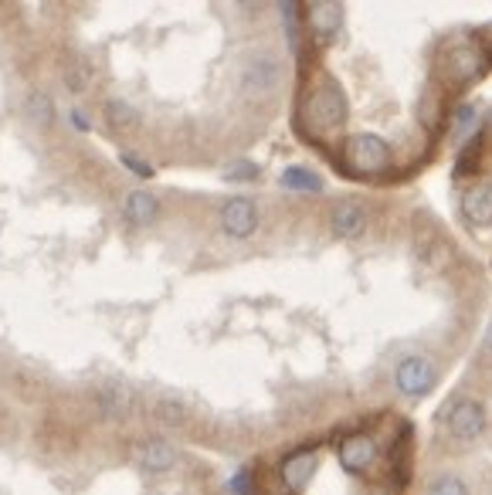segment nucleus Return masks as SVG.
I'll return each mask as SVG.
<instances>
[{"mask_svg": "<svg viewBox=\"0 0 492 495\" xmlns=\"http://www.w3.org/2000/svg\"><path fill=\"white\" fill-rule=\"evenodd\" d=\"M391 146L384 140H377L374 133H357L347 142V167L357 177H377V173L391 170Z\"/></svg>", "mask_w": 492, "mask_h": 495, "instance_id": "nucleus-1", "label": "nucleus"}, {"mask_svg": "<svg viewBox=\"0 0 492 495\" xmlns=\"http://www.w3.org/2000/svg\"><path fill=\"white\" fill-rule=\"evenodd\" d=\"M347 119V102L339 96L337 86H323L316 88L306 105H302V123L316 129H339Z\"/></svg>", "mask_w": 492, "mask_h": 495, "instance_id": "nucleus-2", "label": "nucleus"}, {"mask_svg": "<svg viewBox=\"0 0 492 495\" xmlns=\"http://www.w3.org/2000/svg\"><path fill=\"white\" fill-rule=\"evenodd\" d=\"M486 69V61L478 55L476 48H469V44H451L445 48V55H441V78L449 82V86H469L472 78H478Z\"/></svg>", "mask_w": 492, "mask_h": 495, "instance_id": "nucleus-3", "label": "nucleus"}, {"mask_svg": "<svg viewBox=\"0 0 492 495\" xmlns=\"http://www.w3.org/2000/svg\"><path fill=\"white\" fill-rule=\"evenodd\" d=\"M282 82V69L279 61L272 55H252L245 61V69H241V88L255 96V99H262V96H272Z\"/></svg>", "mask_w": 492, "mask_h": 495, "instance_id": "nucleus-4", "label": "nucleus"}, {"mask_svg": "<svg viewBox=\"0 0 492 495\" xmlns=\"http://www.w3.org/2000/svg\"><path fill=\"white\" fill-rule=\"evenodd\" d=\"M435 363L428 360V356L414 353V356H404L401 363H397V373H394V383H397V390L408 397H422L428 394L432 387H435Z\"/></svg>", "mask_w": 492, "mask_h": 495, "instance_id": "nucleus-5", "label": "nucleus"}, {"mask_svg": "<svg viewBox=\"0 0 492 495\" xmlns=\"http://www.w3.org/2000/svg\"><path fill=\"white\" fill-rule=\"evenodd\" d=\"M445 425H449L451 438L476 441L482 435V427H486V408L478 400H472V397H462V400H455L449 408Z\"/></svg>", "mask_w": 492, "mask_h": 495, "instance_id": "nucleus-6", "label": "nucleus"}, {"mask_svg": "<svg viewBox=\"0 0 492 495\" xmlns=\"http://www.w3.org/2000/svg\"><path fill=\"white\" fill-rule=\"evenodd\" d=\"M221 227L231 238H252L258 227V207L248 197H231L221 207Z\"/></svg>", "mask_w": 492, "mask_h": 495, "instance_id": "nucleus-7", "label": "nucleus"}, {"mask_svg": "<svg viewBox=\"0 0 492 495\" xmlns=\"http://www.w3.org/2000/svg\"><path fill=\"white\" fill-rule=\"evenodd\" d=\"M377 454H380V448L370 435H350V438L339 445V462H343V468L353 472V475H370Z\"/></svg>", "mask_w": 492, "mask_h": 495, "instance_id": "nucleus-8", "label": "nucleus"}, {"mask_svg": "<svg viewBox=\"0 0 492 495\" xmlns=\"http://www.w3.org/2000/svg\"><path fill=\"white\" fill-rule=\"evenodd\" d=\"M312 472H316V452H312V448H302V452L289 454V458L282 462V485H285L289 492H302L306 481L312 479Z\"/></svg>", "mask_w": 492, "mask_h": 495, "instance_id": "nucleus-9", "label": "nucleus"}, {"mask_svg": "<svg viewBox=\"0 0 492 495\" xmlns=\"http://www.w3.org/2000/svg\"><path fill=\"white\" fill-rule=\"evenodd\" d=\"M136 462H140L143 472L160 475V472H170V468L177 465V452H173V445H167V441L150 438L136 448Z\"/></svg>", "mask_w": 492, "mask_h": 495, "instance_id": "nucleus-10", "label": "nucleus"}, {"mask_svg": "<svg viewBox=\"0 0 492 495\" xmlns=\"http://www.w3.org/2000/svg\"><path fill=\"white\" fill-rule=\"evenodd\" d=\"M462 214H465V221L476 227L492 225V184L472 187V190L462 197Z\"/></svg>", "mask_w": 492, "mask_h": 495, "instance_id": "nucleus-11", "label": "nucleus"}, {"mask_svg": "<svg viewBox=\"0 0 492 495\" xmlns=\"http://www.w3.org/2000/svg\"><path fill=\"white\" fill-rule=\"evenodd\" d=\"M310 28L316 34V41H330L343 28V7L339 4H312Z\"/></svg>", "mask_w": 492, "mask_h": 495, "instance_id": "nucleus-12", "label": "nucleus"}, {"mask_svg": "<svg viewBox=\"0 0 492 495\" xmlns=\"http://www.w3.org/2000/svg\"><path fill=\"white\" fill-rule=\"evenodd\" d=\"M123 214H126L129 225H153L156 214H160V200L153 194H146V190H133L123 200Z\"/></svg>", "mask_w": 492, "mask_h": 495, "instance_id": "nucleus-13", "label": "nucleus"}, {"mask_svg": "<svg viewBox=\"0 0 492 495\" xmlns=\"http://www.w3.org/2000/svg\"><path fill=\"white\" fill-rule=\"evenodd\" d=\"M367 227V214L360 204H353V200H343L337 204V211H333V231L343 234V238H360Z\"/></svg>", "mask_w": 492, "mask_h": 495, "instance_id": "nucleus-14", "label": "nucleus"}, {"mask_svg": "<svg viewBox=\"0 0 492 495\" xmlns=\"http://www.w3.org/2000/svg\"><path fill=\"white\" fill-rule=\"evenodd\" d=\"M482 142H486V136L478 133V136H472V140H469L462 150H459L455 177H472V173H478V167H482Z\"/></svg>", "mask_w": 492, "mask_h": 495, "instance_id": "nucleus-15", "label": "nucleus"}, {"mask_svg": "<svg viewBox=\"0 0 492 495\" xmlns=\"http://www.w3.org/2000/svg\"><path fill=\"white\" fill-rule=\"evenodd\" d=\"M282 187H289V190H323V177L320 173L306 170V167H289V170L282 173Z\"/></svg>", "mask_w": 492, "mask_h": 495, "instance_id": "nucleus-16", "label": "nucleus"}, {"mask_svg": "<svg viewBox=\"0 0 492 495\" xmlns=\"http://www.w3.org/2000/svg\"><path fill=\"white\" fill-rule=\"evenodd\" d=\"M106 119H109V126L113 129H129L140 123V113H136L129 102L116 99V102H106Z\"/></svg>", "mask_w": 492, "mask_h": 495, "instance_id": "nucleus-17", "label": "nucleus"}, {"mask_svg": "<svg viewBox=\"0 0 492 495\" xmlns=\"http://www.w3.org/2000/svg\"><path fill=\"white\" fill-rule=\"evenodd\" d=\"M24 109H28L31 119H34V123H42V126H48V123L55 119V109H51V99H48L44 92H31L28 102H24Z\"/></svg>", "mask_w": 492, "mask_h": 495, "instance_id": "nucleus-18", "label": "nucleus"}, {"mask_svg": "<svg viewBox=\"0 0 492 495\" xmlns=\"http://www.w3.org/2000/svg\"><path fill=\"white\" fill-rule=\"evenodd\" d=\"M156 417L163 421V425H183L187 421V408H183L181 400H170V397H163V400H156Z\"/></svg>", "mask_w": 492, "mask_h": 495, "instance_id": "nucleus-19", "label": "nucleus"}, {"mask_svg": "<svg viewBox=\"0 0 492 495\" xmlns=\"http://www.w3.org/2000/svg\"><path fill=\"white\" fill-rule=\"evenodd\" d=\"M98 404H102V410H106L109 417H123L129 410V397L123 394V390H102V394H98Z\"/></svg>", "mask_w": 492, "mask_h": 495, "instance_id": "nucleus-20", "label": "nucleus"}, {"mask_svg": "<svg viewBox=\"0 0 492 495\" xmlns=\"http://www.w3.org/2000/svg\"><path fill=\"white\" fill-rule=\"evenodd\" d=\"M299 7L295 4H282V17H285V38H289V48H299Z\"/></svg>", "mask_w": 492, "mask_h": 495, "instance_id": "nucleus-21", "label": "nucleus"}, {"mask_svg": "<svg viewBox=\"0 0 492 495\" xmlns=\"http://www.w3.org/2000/svg\"><path fill=\"white\" fill-rule=\"evenodd\" d=\"M476 119H478L476 105H462V109H459V115H455V136H459V140H462V136H469V133L476 129Z\"/></svg>", "mask_w": 492, "mask_h": 495, "instance_id": "nucleus-22", "label": "nucleus"}, {"mask_svg": "<svg viewBox=\"0 0 492 495\" xmlns=\"http://www.w3.org/2000/svg\"><path fill=\"white\" fill-rule=\"evenodd\" d=\"M428 495H469V489H465V481L451 479V475H441V479L428 489Z\"/></svg>", "mask_w": 492, "mask_h": 495, "instance_id": "nucleus-23", "label": "nucleus"}, {"mask_svg": "<svg viewBox=\"0 0 492 495\" xmlns=\"http://www.w3.org/2000/svg\"><path fill=\"white\" fill-rule=\"evenodd\" d=\"M258 173H262V170L255 167L252 160H241V163H231V167H227L225 177H227V180H255Z\"/></svg>", "mask_w": 492, "mask_h": 495, "instance_id": "nucleus-24", "label": "nucleus"}, {"mask_svg": "<svg viewBox=\"0 0 492 495\" xmlns=\"http://www.w3.org/2000/svg\"><path fill=\"white\" fill-rule=\"evenodd\" d=\"M231 492L235 495H255V489H252V472L245 468V472H238L235 479H231Z\"/></svg>", "mask_w": 492, "mask_h": 495, "instance_id": "nucleus-25", "label": "nucleus"}, {"mask_svg": "<svg viewBox=\"0 0 492 495\" xmlns=\"http://www.w3.org/2000/svg\"><path fill=\"white\" fill-rule=\"evenodd\" d=\"M123 167L126 170H133V173H140V177H153V167L150 163H143V160H136V156H123Z\"/></svg>", "mask_w": 492, "mask_h": 495, "instance_id": "nucleus-26", "label": "nucleus"}, {"mask_svg": "<svg viewBox=\"0 0 492 495\" xmlns=\"http://www.w3.org/2000/svg\"><path fill=\"white\" fill-rule=\"evenodd\" d=\"M71 123H75V129H82V133L92 126V123H88V115H85L82 109H71Z\"/></svg>", "mask_w": 492, "mask_h": 495, "instance_id": "nucleus-27", "label": "nucleus"}, {"mask_svg": "<svg viewBox=\"0 0 492 495\" xmlns=\"http://www.w3.org/2000/svg\"><path fill=\"white\" fill-rule=\"evenodd\" d=\"M482 346H486V350L492 353V319H489V325H486V336H482Z\"/></svg>", "mask_w": 492, "mask_h": 495, "instance_id": "nucleus-28", "label": "nucleus"}, {"mask_svg": "<svg viewBox=\"0 0 492 495\" xmlns=\"http://www.w3.org/2000/svg\"><path fill=\"white\" fill-rule=\"evenodd\" d=\"M374 495H387V492H374Z\"/></svg>", "mask_w": 492, "mask_h": 495, "instance_id": "nucleus-29", "label": "nucleus"}]
</instances>
